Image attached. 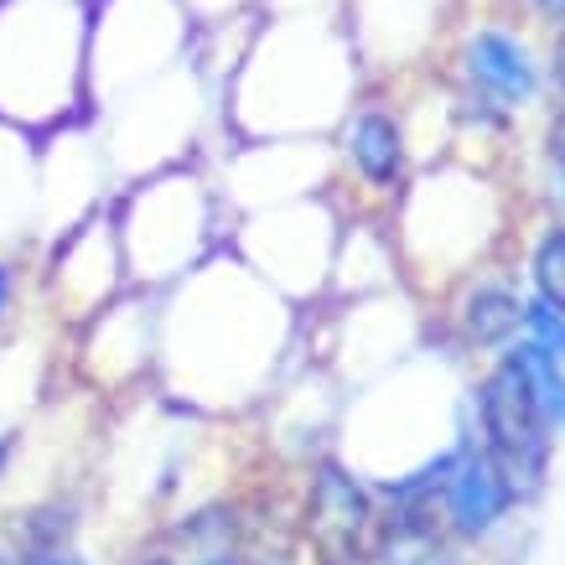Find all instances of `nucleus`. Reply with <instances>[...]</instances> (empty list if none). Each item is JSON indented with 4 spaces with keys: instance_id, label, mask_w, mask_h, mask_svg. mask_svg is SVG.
Masks as SVG:
<instances>
[{
    "instance_id": "1",
    "label": "nucleus",
    "mask_w": 565,
    "mask_h": 565,
    "mask_svg": "<svg viewBox=\"0 0 565 565\" xmlns=\"http://www.w3.org/2000/svg\"><path fill=\"white\" fill-rule=\"evenodd\" d=\"M482 426L493 436L498 457H509V472H534L540 457H545V415H540V399L530 390V374L524 363L509 353V359L493 369L488 390H482Z\"/></svg>"
},
{
    "instance_id": "2",
    "label": "nucleus",
    "mask_w": 565,
    "mask_h": 565,
    "mask_svg": "<svg viewBox=\"0 0 565 565\" xmlns=\"http://www.w3.org/2000/svg\"><path fill=\"white\" fill-rule=\"evenodd\" d=\"M509 498H514L509 467H498V457H467L451 488H446V509H451V524L462 534H482L503 519Z\"/></svg>"
},
{
    "instance_id": "3",
    "label": "nucleus",
    "mask_w": 565,
    "mask_h": 565,
    "mask_svg": "<svg viewBox=\"0 0 565 565\" xmlns=\"http://www.w3.org/2000/svg\"><path fill=\"white\" fill-rule=\"evenodd\" d=\"M467 78L498 104H524L534 94V63L524 42H514L509 32H478L467 47Z\"/></svg>"
},
{
    "instance_id": "4",
    "label": "nucleus",
    "mask_w": 565,
    "mask_h": 565,
    "mask_svg": "<svg viewBox=\"0 0 565 565\" xmlns=\"http://www.w3.org/2000/svg\"><path fill=\"white\" fill-rule=\"evenodd\" d=\"M348 151H353V161H359V172L369 177V182H390V177L399 172V130H394L384 115H363V120H353V130H348Z\"/></svg>"
},
{
    "instance_id": "5",
    "label": "nucleus",
    "mask_w": 565,
    "mask_h": 565,
    "mask_svg": "<svg viewBox=\"0 0 565 565\" xmlns=\"http://www.w3.org/2000/svg\"><path fill=\"white\" fill-rule=\"evenodd\" d=\"M524 363V374H530V390L540 399V415H545V426H561L565 420V374H561V353L545 343H524L514 353Z\"/></svg>"
},
{
    "instance_id": "6",
    "label": "nucleus",
    "mask_w": 565,
    "mask_h": 565,
    "mask_svg": "<svg viewBox=\"0 0 565 565\" xmlns=\"http://www.w3.org/2000/svg\"><path fill=\"white\" fill-rule=\"evenodd\" d=\"M524 322V311H519V301L509 291H478L472 296V311H467V327H472V338L478 343H498L503 332H514V327Z\"/></svg>"
},
{
    "instance_id": "7",
    "label": "nucleus",
    "mask_w": 565,
    "mask_h": 565,
    "mask_svg": "<svg viewBox=\"0 0 565 565\" xmlns=\"http://www.w3.org/2000/svg\"><path fill=\"white\" fill-rule=\"evenodd\" d=\"M534 286H540V301L565 311V228L545 234L534 249Z\"/></svg>"
},
{
    "instance_id": "8",
    "label": "nucleus",
    "mask_w": 565,
    "mask_h": 565,
    "mask_svg": "<svg viewBox=\"0 0 565 565\" xmlns=\"http://www.w3.org/2000/svg\"><path fill=\"white\" fill-rule=\"evenodd\" d=\"M540 11L545 17H565V0H540Z\"/></svg>"
},
{
    "instance_id": "9",
    "label": "nucleus",
    "mask_w": 565,
    "mask_h": 565,
    "mask_svg": "<svg viewBox=\"0 0 565 565\" xmlns=\"http://www.w3.org/2000/svg\"><path fill=\"white\" fill-rule=\"evenodd\" d=\"M26 565H73L68 555H36V561H26Z\"/></svg>"
},
{
    "instance_id": "10",
    "label": "nucleus",
    "mask_w": 565,
    "mask_h": 565,
    "mask_svg": "<svg viewBox=\"0 0 565 565\" xmlns=\"http://www.w3.org/2000/svg\"><path fill=\"white\" fill-rule=\"evenodd\" d=\"M6 296H11V275H6V265H0V311H6Z\"/></svg>"
},
{
    "instance_id": "11",
    "label": "nucleus",
    "mask_w": 565,
    "mask_h": 565,
    "mask_svg": "<svg viewBox=\"0 0 565 565\" xmlns=\"http://www.w3.org/2000/svg\"><path fill=\"white\" fill-rule=\"evenodd\" d=\"M6 451H11V441H6V436H0V467H6Z\"/></svg>"
},
{
    "instance_id": "12",
    "label": "nucleus",
    "mask_w": 565,
    "mask_h": 565,
    "mask_svg": "<svg viewBox=\"0 0 565 565\" xmlns=\"http://www.w3.org/2000/svg\"><path fill=\"white\" fill-rule=\"evenodd\" d=\"M555 353H561V359H565V338H561V348H555Z\"/></svg>"
},
{
    "instance_id": "13",
    "label": "nucleus",
    "mask_w": 565,
    "mask_h": 565,
    "mask_svg": "<svg viewBox=\"0 0 565 565\" xmlns=\"http://www.w3.org/2000/svg\"><path fill=\"white\" fill-rule=\"evenodd\" d=\"M207 565H234V561H207Z\"/></svg>"
},
{
    "instance_id": "14",
    "label": "nucleus",
    "mask_w": 565,
    "mask_h": 565,
    "mask_svg": "<svg viewBox=\"0 0 565 565\" xmlns=\"http://www.w3.org/2000/svg\"><path fill=\"white\" fill-rule=\"evenodd\" d=\"M0 565H11V561H6V555H0Z\"/></svg>"
}]
</instances>
